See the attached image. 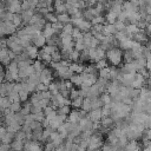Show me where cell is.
Masks as SVG:
<instances>
[{
	"label": "cell",
	"instance_id": "6da1fadb",
	"mask_svg": "<svg viewBox=\"0 0 151 151\" xmlns=\"http://www.w3.org/2000/svg\"><path fill=\"white\" fill-rule=\"evenodd\" d=\"M105 58L109 64H111L113 67L119 66L123 61V51L119 47H112L106 51Z\"/></svg>",
	"mask_w": 151,
	"mask_h": 151
},
{
	"label": "cell",
	"instance_id": "7a4b0ae2",
	"mask_svg": "<svg viewBox=\"0 0 151 151\" xmlns=\"http://www.w3.org/2000/svg\"><path fill=\"white\" fill-rule=\"evenodd\" d=\"M103 145V138L99 133H92L88 138L87 149L88 150H99V147Z\"/></svg>",
	"mask_w": 151,
	"mask_h": 151
},
{
	"label": "cell",
	"instance_id": "3957f363",
	"mask_svg": "<svg viewBox=\"0 0 151 151\" xmlns=\"http://www.w3.org/2000/svg\"><path fill=\"white\" fill-rule=\"evenodd\" d=\"M52 78H53V74H52V71L51 68L48 67H45L41 72H40V83L45 84V85H50L52 83Z\"/></svg>",
	"mask_w": 151,
	"mask_h": 151
},
{
	"label": "cell",
	"instance_id": "277c9868",
	"mask_svg": "<svg viewBox=\"0 0 151 151\" xmlns=\"http://www.w3.org/2000/svg\"><path fill=\"white\" fill-rule=\"evenodd\" d=\"M144 86H145V78H144V76H142L140 73L136 72L131 87H132V88H136V90H140V88L144 87Z\"/></svg>",
	"mask_w": 151,
	"mask_h": 151
},
{
	"label": "cell",
	"instance_id": "5b68a950",
	"mask_svg": "<svg viewBox=\"0 0 151 151\" xmlns=\"http://www.w3.org/2000/svg\"><path fill=\"white\" fill-rule=\"evenodd\" d=\"M32 44L38 48V47H44L45 45H46V38L42 35V33L41 32H38V33H35L33 37H32Z\"/></svg>",
	"mask_w": 151,
	"mask_h": 151
},
{
	"label": "cell",
	"instance_id": "8992f818",
	"mask_svg": "<svg viewBox=\"0 0 151 151\" xmlns=\"http://www.w3.org/2000/svg\"><path fill=\"white\" fill-rule=\"evenodd\" d=\"M73 26H74V27H77V28H79L83 33H85V32H90V31H91L92 24H91L90 21L85 20V19H80V20L76 21V22L73 24Z\"/></svg>",
	"mask_w": 151,
	"mask_h": 151
},
{
	"label": "cell",
	"instance_id": "52a82bcc",
	"mask_svg": "<svg viewBox=\"0 0 151 151\" xmlns=\"http://www.w3.org/2000/svg\"><path fill=\"white\" fill-rule=\"evenodd\" d=\"M132 40L136 41V42H138V44H140V45H144V44L147 42L149 37L146 35V33L143 29H140V31H138L137 33H134L132 35Z\"/></svg>",
	"mask_w": 151,
	"mask_h": 151
},
{
	"label": "cell",
	"instance_id": "ba28073f",
	"mask_svg": "<svg viewBox=\"0 0 151 151\" xmlns=\"http://www.w3.org/2000/svg\"><path fill=\"white\" fill-rule=\"evenodd\" d=\"M87 117L90 118V120L92 123H98L100 122V119L103 118L101 117V109H94V110H91L87 114Z\"/></svg>",
	"mask_w": 151,
	"mask_h": 151
},
{
	"label": "cell",
	"instance_id": "9c48e42d",
	"mask_svg": "<svg viewBox=\"0 0 151 151\" xmlns=\"http://www.w3.org/2000/svg\"><path fill=\"white\" fill-rule=\"evenodd\" d=\"M81 117H80V113H79V110H71V112L68 113L67 116V122L72 123V124H78L80 122Z\"/></svg>",
	"mask_w": 151,
	"mask_h": 151
},
{
	"label": "cell",
	"instance_id": "30bf717a",
	"mask_svg": "<svg viewBox=\"0 0 151 151\" xmlns=\"http://www.w3.org/2000/svg\"><path fill=\"white\" fill-rule=\"evenodd\" d=\"M24 52L28 55L29 59H35L38 57V54H39V51H38V48L34 45H29L28 47L24 48Z\"/></svg>",
	"mask_w": 151,
	"mask_h": 151
},
{
	"label": "cell",
	"instance_id": "8fae6325",
	"mask_svg": "<svg viewBox=\"0 0 151 151\" xmlns=\"http://www.w3.org/2000/svg\"><path fill=\"white\" fill-rule=\"evenodd\" d=\"M132 65L136 70V72H139L143 68H146V59L145 58H139V59H134L132 61Z\"/></svg>",
	"mask_w": 151,
	"mask_h": 151
},
{
	"label": "cell",
	"instance_id": "7c38bea8",
	"mask_svg": "<svg viewBox=\"0 0 151 151\" xmlns=\"http://www.w3.org/2000/svg\"><path fill=\"white\" fill-rule=\"evenodd\" d=\"M34 13H35V11H33V9L22 11V12L20 13V15H21V19H22V24H27V25H28L29 20H31V19H32V17L34 15Z\"/></svg>",
	"mask_w": 151,
	"mask_h": 151
},
{
	"label": "cell",
	"instance_id": "4fadbf2b",
	"mask_svg": "<svg viewBox=\"0 0 151 151\" xmlns=\"http://www.w3.org/2000/svg\"><path fill=\"white\" fill-rule=\"evenodd\" d=\"M114 125H116V123H114V120L111 117H104V118H101L100 126L103 129H112Z\"/></svg>",
	"mask_w": 151,
	"mask_h": 151
},
{
	"label": "cell",
	"instance_id": "5bb4252c",
	"mask_svg": "<svg viewBox=\"0 0 151 151\" xmlns=\"http://www.w3.org/2000/svg\"><path fill=\"white\" fill-rule=\"evenodd\" d=\"M120 72L123 74H133L136 73V70L132 65V63H125L122 67H120Z\"/></svg>",
	"mask_w": 151,
	"mask_h": 151
},
{
	"label": "cell",
	"instance_id": "9a60e30c",
	"mask_svg": "<svg viewBox=\"0 0 151 151\" xmlns=\"http://www.w3.org/2000/svg\"><path fill=\"white\" fill-rule=\"evenodd\" d=\"M133 40L132 39H126V40H123L120 42H118V47L122 50V51H127V50H131L132 46H133Z\"/></svg>",
	"mask_w": 151,
	"mask_h": 151
},
{
	"label": "cell",
	"instance_id": "2e32d148",
	"mask_svg": "<svg viewBox=\"0 0 151 151\" xmlns=\"http://www.w3.org/2000/svg\"><path fill=\"white\" fill-rule=\"evenodd\" d=\"M117 33L116 27L113 24H105L103 28V34L104 35H114Z\"/></svg>",
	"mask_w": 151,
	"mask_h": 151
},
{
	"label": "cell",
	"instance_id": "e0dca14e",
	"mask_svg": "<svg viewBox=\"0 0 151 151\" xmlns=\"http://www.w3.org/2000/svg\"><path fill=\"white\" fill-rule=\"evenodd\" d=\"M125 151H140V145L136 140H131L125 146H123Z\"/></svg>",
	"mask_w": 151,
	"mask_h": 151
},
{
	"label": "cell",
	"instance_id": "ac0fdd59",
	"mask_svg": "<svg viewBox=\"0 0 151 151\" xmlns=\"http://www.w3.org/2000/svg\"><path fill=\"white\" fill-rule=\"evenodd\" d=\"M70 83L72 84V86H81V84H83V79H81V76L80 74H77V73H74L71 78H70Z\"/></svg>",
	"mask_w": 151,
	"mask_h": 151
},
{
	"label": "cell",
	"instance_id": "d6986e66",
	"mask_svg": "<svg viewBox=\"0 0 151 151\" xmlns=\"http://www.w3.org/2000/svg\"><path fill=\"white\" fill-rule=\"evenodd\" d=\"M133 60H134V55H133V52L131 50L123 52V61L124 63H132Z\"/></svg>",
	"mask_w": 151,
	"mask_h": 151
},
{
	"label": "cell",
	"instance_id": "ffe728a7",
	"mask_svg": "<svg viewBox=\"0 0 151 151\" xmlns=\"http://www.w3.org/2000/svg\"><path fill=\"white\" fill-rule=\"evenodd\" d=\"M105 20H106V24H114L117 21V14L111 11H107L105 14Z\"/></svg>",
	"mask_w": 151,
	"mask_h": 151
},
{
	"label": "cell",
	"instance_id": "44dd1931",
	"mask_svg": "<svg viewBox=\"0 0 151 151\" xmlns=\"http://www.w3.org/2000/svg\"><path fill=\"white\" fill-rule=\"evenodd\" d=\"M57 19L59 22H61L63 25L71 22V17L67 13H63V14H57Z\"/></svg>",
	"mask_w": 151,
	"mask_h": 151
},
{
	"label": "cell",
	"instance_id": "7402d4cb",
	"mask_svg": "<svg viewBox=\"0 0 151 151\" xmlns=\"http://www.w3.org/2000/svg\"><path fill=\"white\" fill-rule=\"evenodd\" d=\"M32 66H33V68H34V72H37V73H40V72L46 67L45 64H44L42 61H40V60H35V61H33Z\"/></svg>",
	"mask_w": 151,
	"mask_h": 151
},
{
	"label": "cell",
	"instance_id": "603a6c76",
	"mask_svg": "<svg viewBox=\"0 0 151 151\" xmlns=\"http://www.w3.org/2000/svg\"><path fill=\"white\" fill-rule=\"evenodd\" d=\"M98 74H99V78H103V79H106L110 81V67H105V68H101L98 71Z\"/></svg>",
	"mask_w": 151,
	"mask_h": 151
},
{
	"label": "cell",
	"instance_id": "cb8c5ba5",
	"mask_svg": "<svg viewBox=\"0 0 151 151\" xmlns=\"http://www.w3.org/2000/svg\"><path fill=\"white\" fill-rule=\"evenodd\" d=\"M24 146H25V144H24L22 140L14 139V140L12 142V149H13L14 151H21V150H24Z\"/></svg>",
	"mask_w": 151,
	"mask_h": 151
},
{
	"label": "cell",
	"instance_id": "d4e9b609",
	"mask_svg": "<svg viewBox=\"0 0 151 151\" xmlns=\"http://www.w3.org/2000/svg\"><path fill=\"white\" fill-rule=\"evenodd\" d=\"M99 98H100V100H101L103 105H109V104H111V103H112V97H111V96H110L107 92L101 93Z\"/></svg>",
	"mask_w": 151,
	"mask_h": 151
},
{
	"label": "cell",
	"instance_id": "484cf974",
	"mask_svg": "<svg viewBox=\"0 0 151 151\" xmlns=\"http://www.w3.org/2000/svg\"><path fill=\"white\" fill-rule=\"evenodd\" d=\"M44 18H45V20H46L47 22H50V24H54V22L58 21V19H57V14H55L54 12H48Z\"/></svg>",
	"mask_w": 151,
	"mask_h": 151
},
{
	"label": "cell",
	"instance_id": "4316f807",
	"mask_svg": "<svg viewBox=\"0 0 151 151\" xmlns=\"http://www.w3.org/2000/svg\"><path fill=\"white\" fill-rule=\"evenodd\" d=\"M70 112H71V107H70V105L60 106V107H58V110H57V114H63V116H68Z\"/></svg>",
	"mask_w": 151,
	"mask_h": 151
},
{
	"label": "cell",
	"instance_id": "83f0119b",
	"mask_svg": "<svg viewBox=\"0 0 151 151\" xmlns=\"http://www.w3.org/2000/svg\"><path fill=\"white\" fill-rule=\"evenodd\" d=\"M91 24H92V25H105V24H106L105 17H103V15L94 17V19L91 20Z\"/></svg>",
	"mask_w": 151,
	"mask_h": 151
},
{
	"label": "cell",
	"instance_id": "f1b7e54d",
	"mask_svg": "<svg viewBox=\"0 0 151 151\" xmlns=\"http://www.w3.org/2000/svg\"><path fill=\"white\" fill-rule=\"evenodd\" d=\"M81 110H84L86 113L91 111V99L90 98H84L83 105H81Z\"/></svg>",
	"mask_w": 151,
	"mask_h": 151
},
{
	"label": "cell",
	"instance_id": "f546056e",
	"mask_svg": "<svg viewBox=\"0 0 151 151\" xmlns=\"http://www.w3.org/2000/svg\"><path fill=\"white\" fill-rule=\"evenodd\" d=\"M73 28H74V26H73L71 22H68V24H65V25H64V27H63V31H61V33H64V34H67V35H71V34H72V31H73Z\"/></svg>",
	"mask_w": 151,
	"mask_h": 151
},
{
	"label": "cell",
	"instance_id": "4dcf8cb0",
	"mask_svg": "<svg viewBox=\"0 0 151 151\" xmlns=\"http://www.w3.org/2000/svg\"><path fill=\"white\" fill-rule=\"evenodd\" d=\"M83 100H84V98H83V97H78V98H76L74 100H72V101H71V104H72V106H73L76 110H79V109H81Z\"/></svg>",
	"mask_w": 151,
	"mask_h": 151
},
{
	"label": "cell",
	"instance_id": "1f68e13d",
	"mask_svg": "<svg viewBox=\"0 0 151 151\" xmlns=\"http://www.w3.org/2000/svg\"><path fill=\"white\" fill-rule=\"evenodd\" d=\"M51 58H52V63H58L61 60V53H60V50H55L52 54H51Z\"/></svg>",
	"mask_w": 151,
	"mask_h": 151
},
{
	"label": "cell",
	"instance_id": "d6a6232c",
	"mask_svg": "<svg viewBox=\"0 0 151 151\" xmlns=\"http://www.w3.org/2000/svg\"><path fill=\"white\" fill-rule=\"evenodd\" d=\"M13 113H17L21 110V105H20V101H14V103H11L9 107H8Z\"/></svg>",
	"mask_w": 151,
	"mask_h": 151
},
{
	"label": "cell",
	"instance_id": "836d02e7",
	"mask_svg": "<svg viewBox=\"0 0 151 151\" xmlns=\"http://www.w3.org/2000/svg\"><path fill=\"white\" fill-rule=\"evenodd\" d=\"M12 24H13L15 27H19V26L22 24L21 15H20V14H14V15H13V19H12Z\"/></svg>",
	"mask_w": 151,
	"mask_h": 151
},
{
	"label": "cell",
	"instance_id": "e575fe53",
	"mask_svg": "<svg viewBox=\"0 0 151 151\" xmlns=\"http://www.w3.org/2000/svg\"><path fill=\"white\" fill-rule=\"evenodd\" d=\"M71 37L73 38V40L80 39V38H83V32H81L79 28L74 27V28H73V31H72V34H71Z\"/></svg>",
	"mask_w": 151,
	"mask_h": 151
},
{
	"label": "cell",
	"instance_id": "d590c367",
	"mask_svg": "<svg viewBox=\"0 0 151 151\" xmlns=\"http://www.w3.org/2000/svg\"><path fill=\"white\" fill-rule=\"evenodd\" d=\"M18 93H19V100H20V103L21 101H26L28 99V97H29V93L27 91H25V90H20Z\"/></svg>",
	"mask_w": 151,
	"mask_h": 151
},
{
	"label": "cell",
	"instance_id": "8d00e7d4",
	"mask_svg": "<svg viewBox=\"0 0 151 151\" xmlns=\"http://www.w3.org/2000/svg\"><path fill=\"white\" fill-rule=\"evenodd\" d=\"M107 66H109V63H107L106 59H101V60H99V61L96 63V67L98 68V71L101 70V68H105V67H107Z\"/></svg>",
	"mask_w": 151,
	"mask_h": 151
},
{
	"label": "cell",
	"instance_id": "74e56055",
	"mask_svg": "<svg viewBox=\"0 0 151 151\" xmlns=\"http://www.w3.org/2000/svg\"><path fill=\"white\" fill-rule=\"evenodd\" d=\"M78 97H80V93H79V90H76V88H72L71 90V92H70V96H68V99L72 101V100H74L76 98H78Z\"/></svg>",
	"mask_w": 151,
	"mask_h": 151
},
{
	"label": "cell",
	"instance_id": "f35d334b",
	"mask_svg": "<svg viewBox=\"0 0 151 151\" xmlns=\"http://www.w3.org/2000/svg\"><path fill=\"white\" fill-rule=\"evenodd\" d=\"M113 25H114V27H116V31H117V32H123V31H125V27H126V25H125L124 22H120V21H116Z\"/></svg>",
	"mask_w": 151,
	"mask_h": 151
},
{
	"label": "cell",
	"instance_id": "ab89813d",
	"mask_svg": "<svg viewBox=\"0 0 151 151\" xmlns=\"http://www.w3.org/2000/svg\"><path fill=\"white\" fill-rule=\"evenodd\" d=\"M144 112L150 114L151 113V98L145 100V105H144Z\"/></svg>",
	"mask_w": 151,
	"mask_h": 151
},
{
	"label": "cell",
	"instance_id": "60d3db41",
	"mask_svg": "<svg viewBox=\"0 0 151 151\" xmlns=\"http://www.w3.org/2000/svg\"><path fill=\"white\" fill-rule=\"evenodd\" d=\"M6 133H7V130H5L4 127L0 126V142H2V139H4L5 136H6Z\"/></svg>",
	"mask_w": 151,
	"mask_h": 151
},
{
	"label": "cell",
	"instance_id": "b9f144b4",
	"mask_svg": "<svg viewBox=\"0 0 151 151\" xmlns=\"http://www.w3.org/2000/svg\"><path fill=\"white\" fill-rule=\"evenodd\" d=\"M140 1H142L146 7H147V6H151V0H140Z\"/></svg>",
	"mask_w": 151,
	"mask_h": 151
},
{
	"label": "cell",
	"instance_id": "7bdbcfd3",
	"mask_svg": "<svg viewBox=\"0 0 151 151\" xmlns=\"http://www.w3.org/2000/svg\"><path fill=\"white\" fill-rule=\"evenodd\" d=\"M146 47H147V48L151 51V38L147 40V42H146Z\"/></svg>",
	"mask_w": 151,
	"mask_h": 151
},
{
	"label": "cell",
	"instance_id": "ee69618b",
	"mask_svg": "<svg viewBox=\"0 0 151 151\" xmlns=\"http://www.w3.org/2000/svg\"><path fill=\"white\" fill-rule=\"evenodd\" d=\"M146 14L151 17V6H147V7H146Z\"/></svg>",
	"mask_w": 151,
	"mask_h": 151
},
{
	"label": "cell",
	"instance_id": "f6af8a7d",
	"mask_svg": "<svg viewBox=\"0 0 151 151\" xmlns=\"http://www.w3.org/2000/svg\"><path fill=\"white\" fill-rule=\"evenodd\" d=\"M60 1H63V2H66V0H60Z\"/></svg>",
	"mask_w": 151,
	"mask_h": 151
}]
</instances>
